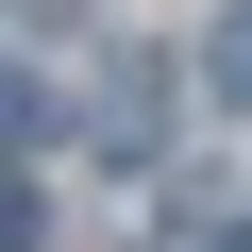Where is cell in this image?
Listing matches in <instances>:
<instances>
[{
	"label": "cell",
	"mask_w": 252,
	"mask_h": 252,
	"mask_svg": "<svg viewBox=\"0 0 252 252\" xmlns=\"http://www.w3.org/2000/svg\"><path fill=\"white\" fill-rule=\"evenodd\" d=\"M152 135H168V84H152V51H135V67H101V101H84V152L152 168Z\"/></svg>",
	"instance_id": "obj_1"
},
{
	"label": "cell",
	"mask_w": 252,
	"mask_h": 252,
	"mask_svg": "<svg viewBox=\"0 0 252 252\" xmlns=\"http://www.w3.org/2000/svg\"><path fill=\"white\" fill-rule=\"evenodd\" d=\"M152 252H252V202H235V185H202V168H168V219H152Z\"/></svg>",
	"instance_id": "obj_2"
},
{
	"label": "cell",
	"mask_w": 252,
	"mask_h": 252,
	"mask_svg": "<svg viewBox=\"0 0 252 252\" xmlns=\"http://www.w3.org/2000/svg\"><path fill=\"white\" fill-rule=\"evenodd\" d=\"M202 84H219V101H252V0H235V17L202 34Z\"/></svg>",
	"instance_id": "obj_3"
}]
</instances>
